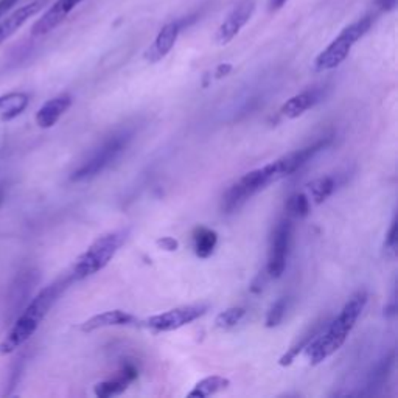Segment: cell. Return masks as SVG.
Masks as SVG:
<instances>
[{"label": "cell", "mask_w": 398, "mask_h": 398, "mask_svg": "<svg viewBox=\"0 0 398 398\" xmlns=\"http://www.w3.org/2000/svg\"><path fill=\"white\" fill-rule=\"evenodd\" d=\"M157 246L162 248L165 251H176L179 248V243L176 241L171 236H164V239L157 240Z\"/></svg>", "instance_id": "obj_27"}, {"label": "cell", "mask_w": 398, "mask_h": 398, "mask_svg": "<svg viewBox=\"0 0 398 398\" xmlns=\"http://www.w3.org/2000/svg\"><path fill=\"white\" fill-rule=\"evenodd\" d=\"M30 95L25 92H10L0 97V121H10L19 117L28 108Z\"/></svg>", "instance_id": "obj_16"}, {"label": "cell", "mask_w": 398, "mask_h": 398, "mask_svg": "<svg viewBox=\"0 0 398 398\" xmlns=\"http://www.w3.org/2000/svg\"><path fill=\"white\" fill-rule=\"evenodd\" d=\"M377 5L381 11H392L397 6V0H377Z\"/></svg>", "instance_id": "obj_29"}, {"label": "cell", "mask_w": 398, "mask_h": 398, "mask_svg": "<svg viewBox=\"0 0 398 398\" xmlns=\"http://www.w3.org/2000/svg\"><path fill=\"white\" fill-rule=\"evenodd\" d=\"M291 218L293 217H289L287 213V217H283L279 221L272 232L266 272L274 279H279L287 267L291 234H293V221H291Z\"/></svg>", "instance_id": "obj_7"}, {"label": "cell", "mask_w": 398, "mask_h": 398, "mask_svg": "<svg viewBox=\"0 0 398 398\" xmlns=\"http://www.w3.org/2000/svg\"><path fill=\"white\" fill-rule=\"evenodd\" d=\"M131 137L133 134L128 131L111 135L108 140H104L102 145H100V147L92 152V155L84 160L78 168H76V170L72 173L71 179L73 182H81L90 178H95L97 174L106 170L114 160H117L121 152L126 150Z\"/></svg>", "instance_id": "obj_6"}, {"label": "cell", "mask_w": 398, "mask_h": 398, "mask_svg": "<svg viewBox=\"0 0 398 398\" xmlns=\"http://www.w3.org/2000/svg\"><path fill=\"white\" fill-rule=\"evenodd\" d=\"M287 210L289 217L305 218L310 213V199L303 193H297L294 196H291L287 205Z\"/></svg>", "instance_id": "obj_24"}, {"label": "cell", "mask_w": 398, "mask_h": 398, "mask_svg": "<svg viewBox=\"0 0 398 398\" xmlns=\"http://www.w3.org/2000/svg\"><path fill=\"white\" fill-rule=\"evenodd\" d=\"M325 328V319L324 320H318V322L313 324L307 332L303 333V336H301V339H298L293 347H291L285 355H283L280 359H279V364L283 366V367H287L289 364H293L294 359L298 356V354H301L302 350L307 349L308 344L316 338V336L322 332Z\"/></svg>", "instance_id": "obj_18"}, {"label": "cell", "mask_w": 398, "mask_h": 398, "mask_svg": "<svg viewBox=\"0 0 398 398\" xmlns=\"http://www.w3.org/2000/svg\"><path fill=\"white\" fill-rule=\"evenodd\" d=\"M47 2L49 0H33V2L19 6L18 10H14L6 18L4 16L0 20V45L8 41L19 28L24 27L37 13H41Z\"/></svg>", "instance_id": "obj_11"}, {"label": "cell", "mask_w": 398, "mask_h": 398, "mask_svg": "<svg viewBox=\"0 0 398 398\" xmlns=\"http://www.w3.org/2000/svg\"><path fill=\"white\" fill-rule=\"evenodd\" d=\"M126 239V231H114L108 232L90 244L86 252L76 260L71 275L73 280H83L90 275L102 271L108 266L111 260L116 257L117 251L120 249Z\"/></svg>", "instance_id": "obj_3"}, {"label": "cell", "mask_w": 398, "mask_h": 398, "mask_svg": "<svg viewBox=\"0 0 398 398\" xmlns=\"http://www.w3.org/2000/svg\"><path fill=\"white\" fill-rule=\"evenodd\" d=\"M135 377H137V370L134 369V367L126 366L123 370L119 372V375L114 380L98 382V385L95 386V395L102 397V398L119 395L128 387L129 382L135 380Z\"/></svg>", "instance_id": "obj_17"}, {"label": "cell", "mask_w": 398, "mask_h": 398, "mask_svg": "<svg viewBox=\"0 0 398 398\" xmlns=\"http://www.w3.org/2000/svg\"><path fill=\"white\" fill-rule=\"evenodd\" d=\"M81 2L83 0H56V2L35 22L32 27V36L40 37L53 32L56 27L63 24L68 14H71Z\"/></svg>", "instance_id": "obj_10"}, {"label": "cell", "mask_w": 398, "mask_h": 398, "mask_svg": "<svg viewBox=\"0 0 398 398\" xmlns=\"http://www.w3.org/2000/svg\"><path fill=\"white\" fill-rule=\"evenodd\" d=\"M0 198H2V195H0Z\"/></svg>", "instance_id": "obj_32"}, {"label": "cell", "mask_w": 398, "mask_h": 398, "mask_svg": "<svg viewBox=\"0 0 398 398\" xmlns=\"http://www.w3.org/2000/svg\"><path fill=\"white\" fill-rule=\"evenodd\" d=\"M72 106V97L63 94L49 100L47 103L41 106V109L36 114V123L42 129L55 126L58 120L64 116L66 111Z\"/></svg>", "instance_id": "obj_13"}, {"label": "cell", "mask_w": 398, "mask_h": 398, "mask_svg": "<svg viewBox=\"0 0 398 398\" xmlns=\"http://www.w3.org/2000/svg\"><path fill=\"white\" fill-rule=\"evenodd\" d=\"M385 248H386V254L389 257H395L397 254V219H394L392 224H390V229L386 235Z\"/></svg>", "instance_id": "obj_26"}, {"label": "cell", "mask_w": 398, "mask_h": 398, "mask_svg": "<svg viewBox=\"0 0 398 398\" xmlns=\"http://www.w3.org/2000/svg\"><path fill=\"white\" fill-rule=\"evenodd\" d=\"M179 33H181V22L178 20L168 22L167 25L160 28V32L157 33L155 42H152L148 47V50L145 52V59H147L151 64H156L160 59H164L174 47Z\"/></svg>", "instance_id": "obj_12"}, {"label": "cell", "mask_w": 398, "mask_h": 398, "mask_svg": "<svg viewBox=\"0 0 398 398\" xmlns=\"http://www.w3.org/2000/svg\"><path fill=\"white\" fill-rule=\"evenodd\" d=\"M334 188L336 183L332 176H325V178H319L308 183L310 195L316 204H322L325 199L333 193Z\"/></svg>", "instance_id": "obj_22"}, {"label": "cell", "mask_w": 398, "mask_h": 398, "mask_svg": "<svg viewBox=\"0 0 398 398\" xmlns=\"http://www.w3.org/2000/svg\"><path fill=\"white\" fill-rule=\"evenodd\" d=\"M37 280V272L33 270H28L25 272H20L19 277L16 279L11 289V296H10V302L13 310H18V307L20 308V305L24 301H27V296L30 293V289H33L35 283Z\"/></svg>", "instance_id": "obj_19"}, {"label": "cell", "mask_w": 398, "mask_h": 398, "mask_svg": "<svg viewBox=\"0 0 398 398\" xmlns=\"http://www.w3.org/2000/svg\"><path fill=\"white\" fill-rule=\"evenodd\" d=\"M133 322H135V318L133 315H129V313L121 310H112V311H104L102 315H97L94 318L88 319L86 322L81 324L80 330L84 333H90L98 330V328L114 327V325H129Z\"/></svg>", "instance_id": "obj_14"}, {"label": "cell", "mask_w": 398, "mask_h": 398, "mask_svg": "<svg viewBox=\"0 0 398 398\" xmlns=\"http://www.w3.org/2000/svg\"><path fill=\"white\" fill-rule=\"evenodd\" d=\"M372 24L373 18L366 16L344 28L338 37L324 52L319 53L318 58L315 59V71L325 72L341 66L349 56L350 50L354 49V45L369 32Z\"/></svg>", "instance_id": "obj_5"}, {"label": "cell", "mask_w": 398, "mask_h": 398, "mask_svg": "<svg viewBox=\"0 0 398 398\" xmlns=\"http://www.w3.org/2000/svg\"><path fill=\"white\" fill-rule=\"evenodd\" d=\"M254 11L255 0H240V2L234 6V10L227 14L223 24L217 30L215 42L218 45H227L251 20Z\"/></svg>", "instance_id": "obj_9"}, {"label": "cell", "mask_w": 398, "mask_h": 398, "mask_svg": "<svg viewBox=\"0 0 398 398\" xmlns=\"http://www.w3.org/2000/svg\"><path fill=\"white\" fill-rule=\"evenodd\" d=\"M288 2V0H271L270 2V10L272 11V10H279V8H282L283 5H285Z\"/></svg>", "instance_id": "obj_31"}, {"label": "cell", "mask_w": 398, "mask_h": 398, "mask_svg": "<svg viewBox=\"0 0 398 398\" xmlns=\"http://www.w3.org/2000/svg\"><path fill=\"white\" fill-rule=\"evenodd\" d=\"M231 386V381L224 377H219V375H212V377H207L201 380L199 382H196V386L193 387V390H190L188 397L191 398H207L210 395H215L221 390L227 389Z\"/></svg>", "instance_id": "obj_21"}, {"label": "cell", "mask_w": 398, "mask_h": 398, "mask_svg": "<svg viewBox=\"0 0 398 398\" xmlns=\"http://www.w3.org/2000/svg\"><path fill=\"white\" fill-rule=\"evenodd\" d=\"M72 280H73L72 275H67L64 279L53 282L52 285L41 289L40 293H37V296H35L32 301L28 302L24 311H22L19 318L14 320V324L11 325L10 332L6 333L5 339L0 342V354L2 355L13 354V351L19 349L22 344H25L30 338H32L35 332L37 330V327L41 325L45 316L49 315V311L52 310L53 305L56 303L59 296L64 293V289L71 285Z\"/></svg>", "instance_id": "obj_1"}, {"label": "cell", "mask_w": 398, "mask_h": 398, "mask_svg": "<svg viewBox=\"0 0 398 398\" xmlns=\"http://www.w3.org/2000/svg\"><path fill=\"white\" fill-rule=\"evenodd\" d=\"M280 179L282 178L274 162L267 164L262 168H257L254 171H249L244 174L243 178L236 181L223 195L221 209H223L224 213H232L235 210H239L249 198H252L255 193H258L260 190H263L265 187L270 186V183L277 182Z\"/></svg>", "instance_id": "obj_4"}, {"label": "cell", "mask_w": 398, "mask_h": 398, "mask_svg": "<svg viewBox=\"0 0 398 398\" xmlns=\"http://www.w3.org/2000/svg\"><path fill=\"white\" fill-rule=\"evenodd\" d=\"M207 305H186V307L173 308L165 311L162 315L151 316L145 320V325L155 332H171L178 328L193 322L198 318L204 316L207 313Z\"/></svg>", "instance_id": "obj_8"}, {"label": "cell", "mask_w": 398, "mask_h": 398, "mask_svg": "<svg viewBox=\"0 0 398 398\" xmlns=\"http://www.w3.org/2000/svg\"><path fill=\"white\" fill-rule=\"evenodd\" d=\"M319 102V92L318 90H305L291 97L287 103H283L280 114L287 119H297L301 117L305 111H308Z\"/></svg>", "instance_id": "obj_15"}, {"label": "cell", "mask_w": 398, "mask_h": 398, "mask_svg": "<svg viewBox=\"0 0 398 398\" xmlns=\"http://www.w3.org/2000/svg\"><path fill=\"white\" fill-rule=\"evenodd\" d=\"M288 308V298L287 297H280L277 302H275L271 310L267 311V316H266V327L267 328H274L277 327L283 318H285V313Z\"/></svg>", "instance_id": "obj_25"}, {"label": "cell", "mask_w": 398, "mask_h": 398, "mask_svg": "<svg viewBox=\"0 0 398 398\" xmlns=\"http://www.w3.org/2000/svg\"><path fill=\"white\" fill-rule=\"evenodd\" d=\"M18 2L19 0H0V19H2Z\"/></svg>", "instance_id": "obj_28"}, {"label": "cell", "mask_w": 398, "mask_h": 398, "mask_svg": "<svg viewBox=\"0 0 398 398\" xmlns=\"http://www.w3.org/2000/svg\"><path fill=\"white\" fill-rule=\"evenodd\" d=\"M218 234L207 227H196L193 232L195 254L199 258H209L217 248Z\"/></svg>", "instance_id": "obj_20"}, {"label": "cell", "mask_w": 398, "mask_h": 398, "mask_svg": "<svg viewBox=\"0 0 398 398\" xmlns=\"http://www.w3.org/2000/svg\"><path fill=\"white\" fill-rule=\"evenodd\" d=\"M246 315V310L241 307H232L227 308L226 311L219 313L215 319V325L217 328H221V330H229V328L235 327L236 324L241 322V319Z\"/></svg>", "instance_id": "obj_23"}, {"label": "cell", "mask_w": 398, "mask_h": 398, "mask_svg": "<svg viewBox=\"0 0 398 398\" xmlns=\"http://www.w3.org/2000/svg\"><path fill=\"white\" fill-rule=\"evenodd\" d=\"M231 71H232V66H231V64H221V66L217 68V78H221V76L227 75Z\"/></svg>", "instance_id": "obj_30"}, {"label": "cell", "mask_w": 398, "mask_h": 398, "mask_svg": "<svg viewBox=\"0 0 398 398\" xmlns=\"http://www.w3.org/2000/svg\"><path fill=\"white\" fill-rule=\"evenodd\" d=\"M366 303L367 293L364 289L358 291V293H355L349 298V302L344 305L339 315L308 344L307 349H305V355H307L311 364H319L325 361L327 358H330L334 351H338L342 347L349 333L354 330L358 318L361 316Z\"/></svg>", "instance_id": "obj_2"}]
</instances>
